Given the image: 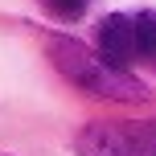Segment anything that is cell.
<instances>
[{
    "mask_svg": "<svg viewBox=\"0 0 156 156\" xmlns=\"http://www.w3.org/2000/svg\"><path fill=\"white\" fill-rule=\"evenodd\" d=\"M54 70L90 99H144V82L132 70L115 66L103 49H90L74 37H49Z\"/></svg>",
    "mask_w": 156,
    "mask_h": 156,
    "instance_id": "1",
    "label": "cell"
},
{
    "mask_svg": "<svg viewBox=\"0 0 156 156\" xmlns=\"http://www.w3.org/2000/svg\"><path fill=\"white\" fill-rule=\"evenodd\" d=\"M99 49L115 66L156 70V12H111L99 21Z\"/></svg>",
    "mask_w": 156,
    "mask_h": 156,
    "instance_id": "2",
    "label": "cell"
},
{
    "mask_svg": "<svg viewBox=\"0 0 156 156\" xmlns=\"http://www.w3.org/2000/svg\"><path fill=\"white\" fill-rule=\"evenodd\" d=\"M74 148L78 156H156V119L148 123H86Z\"/></svg>",
    "mask_w": 156,
    "mask_h": 156,
    "instance_id": "3",
    "label": "cell"
},
{
    "mask_svg": "<svg viewBox=\"0 0 156 156\" xmlns=\"http://www.w3.org/2000/svg\"><path fill=\"white\" fill-rule=\"evenodd\" d=\"M86 4H90V0H45V8H49V16H54V21H78V16L86 12Z\"/></svg>",
    "mask_w": 156,
    "mask_h": 156,
    "instance_id": "4",
    "label": "cell"
}]
</instances>
